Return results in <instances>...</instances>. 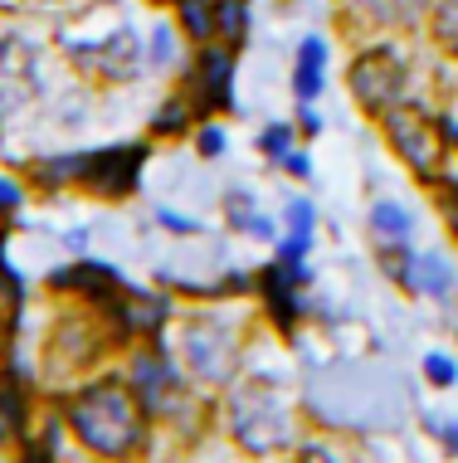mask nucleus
I'll return each mask as SVG.
<instances>
[{
  "label": "nucleus",
  "mask_w": 458,
  "mask_h": 463,
  "mask_svg": "<svg viewBox=\"0 0 458 463\" xmlns=\"http://www.w3.org/2000/svg\"><path fill=\"white\" fill-rule=\"evenodd\" d=\"M69 424L79 430V439L103 458H127L142 444V405L132 400V391L103 381L89 385L79 400L69 405Z\"/></svg>",
  "instance_id": "nucleus-1"
},
{
  "label": "nucleus",
  "mask_w": 458,
  "mask_h": 463,
  "mask_svg": "<svg viewBox=\"0 0 458 463\" xmlns=\"http://www.w3.org/2000/svg\"><path fill=\"white\" fill-rule=\"evenodd\" d=\"M234 434L254 454H268V449L288 444V415H283L278 395L264 391V385H249V391L234 395Z\"/></svg>",
  "instance_id": "nucleus-2"
},
{
  "label": "nucleus",
  "mask_w": 458,
  "mask_h": 463,
  "mask_svg": "<svg viewBox=\"0 0 458 463\" xmlns=\"http://www.w3.org/2000/svg\"><path fill=\"white\" fill-rule=\"evenodd\" d=\"M386 118V132H390V142H395V152H400L410 166L419 171V176H435L439 171V156H444V142H439V128L425 118L415 103H395L380 112Z\"/></svg>",
  "instance_id": "nucleus-3"
},
{
  "label": "nucleus",
  "mask_w": 458,
  "mask_h": 463,
  "mask_svg": "<svg viewBox=\"0 0 458 463\" xmlns=\"http://www.w3.org/2000/svg\"><path fill=\"white\" fill-rule=\"evenodd\" d=\"M351 98L366 112H386L405 98V64L395 49H366L361 59L351 64Z\"/></svg>",
  "instance_id": "nucleus-4"
},
{
  "label": "nucleus",
  "mask_w": 458,
  "mask_h": 463,
  "mask_svg": "<svg viewBox=\"0 0 458 463\" xmlns=\"http://www.w3.org/2000/svg\"><path fill=\"white\" fill-rule=\"evenodd\" d=\"M142 171V146H113V152L79 156V181H89L103 195H127Z\"/></svg>",
  "instance_id": "nucleus-5"
},
{
  "label": "nucleus",
  "mask_w": 458,
  "mask_h": 463,
  "mask_svg": "<svg viewBox=\"0 0 458 463\" xmlns=\"http://www.w3.org/2000/svg\"><path fill=\"white\" fill-rule=\"evenodd\" d=\"M185 361H191V371L205 375V381H229V366H234L229 332L215 327V322H191V327H185Z\"/></svg>",
  "instance_id": "nucleus-6"
},
{
  "label": "nucleus",
  "mask_w": 458,
  "mask_h": 463,
  "mask_svg": "<svg viewBox=\"0 0 458 463\" xmlns=\"http://www.w3.org/2000/svg\"><path fill=\"white\" fill-rule=\"evenodd\" d=\"M73 49V59H98V69L103 73H113V79H132V73H137V34L132 30H117L113 40H103V44H69Z\"/></svg>",
  "instance_id": "nucleus-7"
},
{
  "label": "nucleus",
  "mask_w": 458,
  "mask_h": 463,
  "mask_svg": "<svg viewBox=\"0 0 458 463\" xmlns=\"http://www.w3.org/2000/svg\"><path fill=\"white\" fill-rule=\"evenodd\" d=\"M425 5L429 0H341V15L351 10V15H361V20H370V24H410L425 15Z\"/></svg>",
  "instance_id": "nucleus-8"
},
{
  "label": "nucleus",
  "mask_w": 458,
  "mask_h": 463,
  "mask_svg": "<svg viewBox=\"0 0 458 463\" xmlns=\"http://www.w3.org/2000/svg\"><path fill=\"white\" fill-rule=\"evenodd\" d=\"M195 89H201L205 108H229V54L205 49L201 64H195Z\"/></svg>",
  "instance_id": "nucleus-9"
},
{
  "label": "nucleus",
  "mask_w": 458,
  "mask_h": 463,
  "mask_svg": "<svg viewBox=\"0 0 458 463\" xmlns=\"http://www.w3.org/2000/svg\"><path fill=\"white\" fill-rule=\"evenodd\" d=\"M322 59H327V44L317 34H307L303 49H298V73H293V89H298V103L307 108L322 89Z\"/></svg>",
  "instance_id": "nucleus-10"
},
{
  "label": "nucleus",
  "mask_w": 458,
  "mask_h": 463,
  "mask_svg": "<svg viewBox=\"0 0 458 463\" xmlns=\"http://www.w3.org/2000/svg\"><path fill=\"white\" fill-rule=\"evenodd\" d=\"M137 391H142V405L161 410L166 395H176V375H171V366L161 356H142L137 361Z\"/></svg>",
  "instance_id": "nucleus-11"
},
{
  "label": "nucleus",
  "mask_w": 458,
  "mask_h": 463,
  "mask_svg": "<svg viewBox=\"0 0 458 463\" xmlns=\"http://www.w3.org/2000/svg\"><path fill=\"white\" fill-rule=\"evenodd\" d=\"M410 283L419 288V293H429V298H439V293H449V283H453V273L444 259H415V273H410Z\"/></svg>",
  "instance_id": "nucleus-12"
},
{
  "label": "nucleus",
  "mask_w": 458,
  "mask_h": 463,
  "mask_svg": "<svg viewBox=\"0 0 458 463\" xmlns=\"http://www.w3.org/2000/svg\"><path fill=\"white\" fill-rule=\"evenodd\" d=\"M370 220H376V234H380V240H390V244L410 240V215H405L400 205H376V210H370Z\"/></svg>",
  "instance_id": "nucleus-13"
},
{
  "label": "nucleus",
  "mask_w": 458,
  "mask_h": 463,
  "mask_svg": "<svg viewBox=\"0 0 458 463\" xmlns=\"http://www.w3.org/2000/svg\"><path fill=\"white\" fill-rule=\"evenodd\" d=\"M249 10H244V0H220L215 5V30H225L229 34V44H239L244 40V30H249Z\"/></svg>",
  "instance_id": "nucleus-14"
},
{
  "label": "nucleus",
  "mask_w": 458,
  "mask_h": 463,
  "mask_svg": "<svg viewBox=\"0 0 458 463\" xmlns=\"http://www.w3.org/2000/svg\"><path fill=\"white\" fill-rule=\"evenodd\" d=\"M435 40L458 59V0H439V10H435Z\"/></svg>",
  "instance_id": "nucleus-15"
},
{
  "label": "nucleus",
  "mask_w": 458,
  "mask_h": 463,
  "mask_svg": "<svg viewBox=\"0 0 458 463\" xmlns=\"http://www.w3.org/2000/svg\"><path fill=\"white\" fill-rule=\"evenodd\" d=\"M181 20H185V30H191L195 40H205V34L215 30V10H210L205 0H181Z\"/></svg>",
  "instance_id": "nucleus-16"
},
{
  "label": "nucleus",
  "mask_w": 458,
  "mask_h": 463,
  "mask_svg": "<svg viewBox=\"0 0 458 463\" xmlns=\"http://www.w3.org/2000/svg\"><path fill=\"white\" fill-rule=\"evenodd\" d=\"M152 69H171V59H176V40H171V30H152Z\"/></svg>",
  "instance_id": "nucleus-17"
},
{
  "label": "nucleus",
  "mask_w": 458,
  "mask_h": 463,
  "mask_svg": "<svg viewBox=\"0 0 458 463\" xmlns=\"http://www.w3.org/2000/svg\"><path fill=\"white\" fill-rule=\"evenodd\" d=\"M288 142H293L288 128H268L264 137H258V146H264L268 156H288Z\"/></svg>",
  "instance_id": "nucleus-18"
},
{
  "label": "nucleus",
  "mask_w": 458,
  "mask_h": 463,
  "mask_svg": "<svg viewBox=\"0 0 458 463\" xmlns=\"http://www.w3.org/2000/svg\"><path fill=\"white\" fill-rule=\"evenodd\" d=\"M288 220H293V230H298V234H313V205H307V200H293Z\"/></svg>",
  "instance_id": "nucleus-19"
},
{
  "label": "nucleus",
  "mask_w": 458,
  "mask_h": 463,
  "mask_svg": "<svg viewBox=\"0 0 458 463\" xmlns=\"http://www.w3.org/2000/svg\"><path fill=\"white\" fill-rule=\"evenodd\" d=\"M181 122H185V103H176V98H171V108L156 118V132H176Z\"/></svg>",
  "instance_id": "nucleus-20"
},
{
  "label": "nucleus",
  "mask_w": 458,
  "mask_h": 463,
  "mask_svg": "<svg viewBox=\"0 0 458 463\" xmlns=\"http://www.w3.org/2000/svg\"><path fill=\"white\" fill-rule=\"evenodd\" d=\"M425 371H429V381H439V385L453 381V366H449L444 356H425Z\"/></svg>",
  "instance_id": "nucleus-21"
},
{
  "label": "nucleus",
  "mask_w": 458,
  "mask_h": 463,
  "mask_svg": "<svg viewBox=\"0 0 458 463\" xmlns=\"http://www.w3.org/2000/svg\"><path fill=\"white\" fill-rule=\"evenodd\" d=\"M156 220L166 224V230H176V234H191V230H195V224L185 220V215H176V210H156Z\"/></svg>",
  "instance_id": "nucleus-22"
},
{
  "label": "nucleus",
  "mask_w": 458,
  "mask_h": 463,
  "mask_svg": "<svg viewBox=\"0 0 458 463\" xmlns=\"http://www.w3.org/2000/svg\"><path fill=\"white\" fill-rule=\"evenodd\" d=\"M220 146H225V137H220L215 128H205V132H201V152H205V156H220Z\"/></svg>",
  "instance_id": "nucleus-23"
},
{
  "label": "nucleus",
  "mask_w": 458,
  "mask_h": 463,
  "mask_svg": "<svg viewBox=\"0 0 458 463\" xmlns=\"http://www.w3.org/2000/svg\"><path fill=\"white\" fill-rule=\"evenodd\" d=\"M15 205H20V191H15L5 176H0V210H15Z\"/></svg>",
  "instance_id": "nucleus-24"
},
{
  "label": "nucleus",
  "mask_w": 458,
  "mask_h": 463,
  "mask_svg": "<svg viewBox=\"0 0 458 463\" xmlns=\"http://www.w3.org/2000/svg\"><path fill=\"white\" fill-rule=\"evenodd\" d=\"M283 161H288L293 176H313V161H307V156H283Z\"/></svg>",
  "instance_id": "nucleus-25"
},
{
  "label": "nucleus",
  "mask_w": 458,
  "mask_h": 463,
  "mask_svg": "<svg viewBox=\"0 0 458 463\" xmlns=\"http://www.w3.org/2000/svg\"><path fill=\"white\" fill-rule=\"evenodd\" d=\"M303 463H337V458H332L327 449H307V454H303Z\"/></svg>",
  "instance_id": "nucleus-26"
},
{
  "label": "nucleus",
  "mask_w": 458,
  "mask_h": 463,
  "mask_svg": "<svg viewBox=\"0 0 458 463\" xmlns=\"http://www.w3.org/2000/svg\"><path fill=\"white\" fill-rule=\"evenodd\" d=\"M24 463H49V449H30V458Z\"/></svg>",
  "instance_id": "nucleus-27"
},
{
  "label": "nucleus",
  "mask_w": 458,
  "mask_h": 463,
  "mask_svg": "<svg viewBox=\"0 0 458 463\" xmlns=\"http://www.w3.org/2000/svg\"><path fill=\"white\" fill-rule=\"evenodd\" d=\"M444 439H449V444L458 449V424H449V430H444Z\"/></svg>",
  "instance_id": "nucleus-28"
}]
</instances>
